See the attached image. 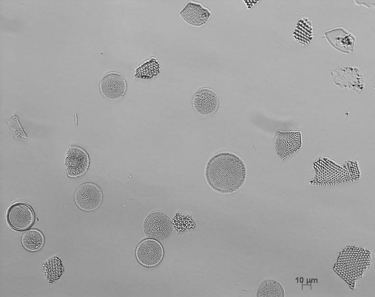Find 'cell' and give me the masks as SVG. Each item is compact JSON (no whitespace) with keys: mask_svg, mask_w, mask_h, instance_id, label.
<instances>
[{"mask_svg":"<svg viewBox=\"0 0 375 297\" xmlns=\"http://www.w3.org/2000/svg\"><path fill=\"white\" fill-rule=\"evenodd\" d=\"M206 181L215 191L231 194L240 188L246 177L243 160L230 152H221L208 161L205 170Z\"/></svg>","mask_w":375,"mask_h":297,"instance_id":"1","label":"cell"},{"mask_svg":"<svg viewBox=\"0 0 375 297\" xmlns=\"http://www.w3.org/2000/svg\"><path fill=\"white\" fill-rule=\"evenodd\" d=\"M172 229L171 219L166 213L160 211L150 213L143 224L145 235L160 241L167 239L170 236Z\"/></svg>","mask_w":375,"mask_h":297,"instance_id":"2","label":"cell"},{"mask_svg":"<svg viewBox=\"0 0 375 297\" xmlns=\"http://www.w3.org/2000/svg\"><path fill=\"white\" fill-rule=\"evenodd\" d=\"M74 199L79 209L85 211H92L101 205L103 194L97 184L87 182L80 184L76 188Z\"/></svg>","mask_w":375,"mask_h":297,"instance_id":"3","label":"cell"},{"mask_svg":"<svg viewBox=\"0 0 375 297\" xmlns=\"http://www.w3.org/2000/svg\"><path fill=\"white\" fill-rule=\"evenodd\" d=\"M138 262L146 267H153L158 265L164 256L162 245L155 239L146 238L138 245L135 252Z\"/></svg>","mask_w":375,"mask_h":297,"instance_id":"4","label":"cell"},{"mask_svg":"<svg viewBox=\"0 0 375 297\" xmlns=\"http://www.w3.org/2000/svg\"><path fill=\"white\" fill-rule=\"evenodd\" d=\"M7 221L9 225L18 231L26 230L34 223L35 215L30 205L24 202H17L8 209Z\"/></svg>","mask_w":375,"mask_h":297,"instance_id":"5","label":"cell"},{"mask_svg":"<svg viewBox=\"0 0 375 297\" xmlns=\"http://www.w3.org/2000/svg\"><path fill=\"white\" fill-rule=\"evenodd\" d=\"M331 77L336 85L357 92L364 87V80L359 69L355 66H341L332 71Z\"/></svg>","mask_w":375,"mask_h":297,"instance_id":"6","label":"cell"},{"mask_svg":"<svg viewBox=\"0 0 375 297\" xmlns=\"http://www.w3.org/2000/svg\"><path fill=\"white\" fill-rule=\"evenodd\" d=\"M347 254L342 255L340 259L338 266V272L340 275L345 276L346 278L357 279L361 276L367 265V255L363 253L362 251H359V253L353 254V251L351 254L350 251H347Z\"/></svg>","mask_w":375,"mask_h":297,"instance_id":"7","label":"cell"},{"mask_svg":"<svg viewBox=\"0 0 375 297\" xmlns=\"http://www.w3.org/2000/svg\"><path fill=\"white\" fill-rule=\"evenodd\" d=\"M89 155L83 148L71 146L65 159L67 176L75 178L83 175L89 168Z\"/></svg>","mask_w":375,"mask_h":297,"instance_id":"8","label":"cell"},{"mask_svg":"<svg viewBox=\"0 0 375 297\" xmlns=\"http://www.w3.org/2000/svg\"><path fill=\"white\" fill-rule=\"evenodd\" d=\"M302 144L301 133L298 131H278L275 138L277 154L282 159L297 152Z\"/></svg>","mask_w":375,"mask_h":297,"instance_id":"9","label":"cell"},{"mask_svg":"<svg viewBox=\"0 0 375 297\" xmlns=\"http://www.w3.org/2000/svg\"><path fill=\"white\" fill-rule=\"evenodd\" d=\"M127 83L123 76L117 72L106 74L101 79L100 89L104 96L110 99H117L125 93Z\"/></svg>","mask_w":375,"mask_h":297,"instance_id":"10","label":"cell"},{"mask_svg":"<svg viewBox=\"0 0 375 297\" xmlns=\"http://www.w3.org/2000/svg\"><path fill=\"white\" fill-rule=\"evenodd\" d=\"M325 36L329 44L337 50L345 53L353 51L355 37L344 28H332L325 33Z\"/></svg>","mask_w":375,"mask_h":297,"instance_id":"11","label":"cell"},{"mask_svg":"<svg viewBox=\"0 0 375 297\" xmlns=\"http://www.w3.org/2000/svg\"><path fill=\"white\" fill-rule=\"evenodd\" d=\"M192 103L197 112L206 115L216 111L219 100L215 91L208 88H202L196 92L192 99Z\"/></svg>","mask_w":375,"mask_h":297,"instance_id":"12","label":"cell"},{"mask_svg":"<svg viewBox=\"0 0 375 297\" xmlns=\"http://www.w3.org/2000/svg\"><path fill=\"white\" fill-rule=\"evenodd\" d=\"M180 14L186 22L196 26L204 24L210 16L207 9L194 2L189 3L181 11Z\"/></svg>","mask_w":375,"mask_h":297,"instance_id":"13","label":"cell"},{"mask_svg":"<svg viewBox=\"0 0 375 297\" xmlns=\"http://www.w3.org/2000/svg\"><path fill=\"white\" fill-rule=\"evenodd\" d=\"M21 242L22 247L30 252L40 250L45 242V237L42 232L35 228L26 230L22 235Z\"/></svg>","mask_w":375,"mask_h":297,"instance_id":"14","label":"cell"},{"mask_svg":"<svg viewBox=\"0 0 375 297\" xmlns=\"http://www.w3.org/2000/svg\"><path fill=\"white\" fill-rule=\"evenodd\" d=\"M256 295L261 297H283L284 290L283 286L278 281L265 280L259 285Z\"/></svg>","mask_w":375,"mask_h":297,"instance_id":"15","label":"cell"},{"mask_svg":"<svg viewBox=\"0 0 375 297\" xmlns=\"http://www.w3.org/2000/svg\"><path fill=\"white\" fill-rule=\"evenodd\" d=\"M44 270L46 275V279L48 282L58 280L62 275L64 271L62 261L58 257H55L50 258L44 264Z\"/></svg>","mask_w":375,"mask_h":297,"instance_id":"16","label":"cell"}]
</instances>
